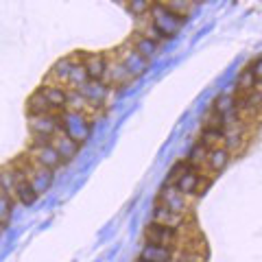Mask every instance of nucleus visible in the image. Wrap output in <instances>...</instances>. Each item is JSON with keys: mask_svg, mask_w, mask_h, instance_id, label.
<instances>
[{"mask_svg": "<svg viewBox=\"0 0 262 262\" xmlns=\"http://www.w3.org/2000/svg\"><path fill=\"white\" fill-rule=\"evenodd\" d=\"M92 127H94V122L90 120L85 114L72 112V110L61 112V131L70 138L72 142H77L79 146L90 140V136H92Z\"/></svg>", "mask_w": 262, "mask_h": 262, "instance_id": "nucleus-1", "label": "nucleus"}, {"mask_svg": "<svg viewBox=\"0 0 262 262\" xmlns=\"http://www.w3.org/2000/svg\"><path fill=\"white\" fill-rule=\"evenodd\" d=\"M149 20L155 29H158L160 33L166 39H170L175 35V33H179V29L184 27L186 18H179V15L170 13L166 7L160 5V3H151V11H149Z\"/></svg>", "mask_w": 262, "mask_h": 262, "instance_id": "nucleus-2", "label": "nucleus"}, {"mask_svg": "<svg viewBox=\"0 0 262 262\" xmlns=\"http://www.w3.org/2000/svg\"><path fill=\"white\" fill-rule=\"evenodd\" d=\"M112 53H114V59L120 61V66H122V68H125L134 79H138L140 75H144V70L149 68V61H146L144 57L138 55L127 42L122 44V46H118L116 51H112Z\"/></svg>", "mask_w": 262, "mask_h": 262, "instance_id": "nucleus-3", "label": "nucleus"}, {"mask_svg": "<svg viewBox=\"0 0 262 262\" xmlns=\"http://www.w3.org/2000/svg\"><path fill=\"white\" fill-rule=\"evenodd\" d=\"M27 155L37 164V166L51 170V173H55L57 168L63 166V162L59 160V155L55 153L51 142H48V144H33V142H29L27 144Z\"/></svg>", "mask_w": 262, "mask_h": 262, "instance_id": "nucleus-4", "label": "nucleus"}, {"mask_svg": "<svg viewBox=\"0 0 262 262\" xmlns=\"http://www.w3.org/2000/svg\"><path fill=\"white\" fill-rule=\"evenodd\" d=\"M179 227L173 225H162V223H151L144 227V241L151 245H164V247H175L179 241Z\"/></svg>", "mask_w": 262, "mask_h": 262, "instance_id": "nucleus-5", "label": "nucleus"}, {"mask_svg": "<svg viewBox=\"0 0 262 262\" xmlns=\"http://www.w3.org/2000/svg\"><path fill=\"white\" fill-rule=\"evenodd\" d=\"M81 66L85 68L88 77L92 81H103L107 72V55L105 53H90V51H77Z\"/></svg>", "mask_w": 262, "mask_h": 262, "instance_id": "nucleus-6", "label": "nucleus"}, {"mask_svg": "<svg viewBox=\"0 0 262 262\" xmlns=\"http://www.w3.org/2000/svg\"><path fill=\"white\" fill-rule=\"evenodd\" d=\"M61 129V114H46V116H37V118H29V131L35 138H51Z\"/></svg>", "mask_w": 262, "mask_h": 262, "instance_id": "nucleus-7", "label": "nucleus"}, {"mask_svg": "<svg viewBox=\"0 0 262 262\" xmlns=\"http://www.w3.org/2000/svg\"><path fill=\"white\" fill-rule=\"evenodd\" d=\"M37 92L44 96V101L51 105V110L61 114L68 107V88L66 85H57V83H42L37 88Z\"/></svg>", "mask_w": 262, "mask_h": 262, "instance_id": "nucleus-8", "label": "nucleus"}, {"mask_svg": "<svg viewBox=\"0 0 262 262\" xmlns=\"http://www.w3.org/2000/svg\"><path fill=\"white\" fill-rule=\"evenodd\" d=\"M7 166H9V164H7ZM13 177H15V184H13V201L15 203H22V206H33V203L37 201L39 194L33 190L29 177L24 175V173H20V170H13Z\"/></svg>", "mask_w": 262, "mask_h": 262, "instance_id": "nucleus-9", "label": "nucleus"}, {"mask_svg": "<svg viewBox=\"0 0 262 262\" xmlns=\"http://www.w3.org/2000/svg\"><path fill=\"white\" fill-rule=\"evenodd\" d=\"M158 201L162 203V206H166L170 212H175L177 216H186V212L190 210V206H188V196L177 192L175 186H164L160 190Z\"/></svg>", "mask_w": 262, "mask_h": 262, "instance_id": "nucleus-10", "label": "nucleus"}, {"mask_svg": "<svg viewBox=\"0 0 262 262\" xmlns=\"http://www.w3.org/2000/svg\"><path fill=\"white\" fill-rule=\"evenodd\" d=\"M79 63V57L77 53L72 55H66L61 57L59 61H55V66L51 68V72H48V79L44 81V83H57V85H66V81H68L70 72L75 70V66Z\"/></svg>", "mask_w": 262, "mask_h": 262, "instance_id": "nucleus-11", "label": "nucleus"}, {"mask_svg": "<svg viewBox=\"0 0 262 262\" xmlns=\"http://www.w3.org/2000/svg\"><path fill=\"white\" fill-rule=\"evenodd\" d=\"M31 160V158H29ZM27 177H29V182L33 186V190H35L37 194H44L48 192V188L53 186L55 182V173H51V170H46L42 166H37L35 162H29V170H27Z\"/></svg>", "mask_w": 262, "mask_h": 262, "instance_id": "nucleus-12", "label": "nucleus"}, {"mask_svg": "<svg viewBox=\"0 0 262 262\" xmlns=\"http://www.w3.org/2000/svg\"><path fill=\"white\" fill-rule=\"evenodd\" d=\"M51 146L55 149V153L59 155V160H61L63 164H68V162L75 160L77 155H79V149H81V146H79L77 142H72L61 129L51 138Z\"/></svg>", "mask_w": 262, "mask_h": 262, "instance_id": "nucleus-13", "label": "nucleus"}, {"mask_svg": "<svg viewBox=\"0 0 262 262\" xmlns=\"http://www.w3.org/2000/svg\"><path fill=\"white\" fill-rule=\"evenodd\" d=\"M75 92H79L90 105H105V101H107V96H110V88H107V83H103V81L90 79L85 85H81Z\"/></svg>", "mask_w": 262, "mask_h": 262, "instance_id": "nucleus-14", "label": "nucleus"}, {"mask_svg": "<svg viewBox=\"0 0 262 262\" xmlns=\"http://www.w3.org/2000/svg\"><path fill=\"white\" fill-rule=\"evenodd\" d=\"M229 162H232V153H229L225 146H216V149H210L208 151L206 168H208V173L214 177L219 173H223V170L229 166Z\"/></svg>", "mask_w": 262, "mask_h": 262, "instance_id": "nucleus-15", "label": "nucleus"}, {"mask_svg": "<svg viewBox=\"0 0 262 262\" xmlns=\"http://www.w3.org/2000/svg\"><path fill=\"white\" fill-rule=\"evenodd\" d=\"M138 258L144 260V262H173L175 260V247H164V245L146 243Z\"/></svg>", "mask_w": 262, "mask_h": 262, "instance_id": "nucleus-16", "label": "nucleus"}, {"mask_svg": "<svg viewBox=\"0 0 262 262\" xmlns=\"http://www.w3.org/2000/svg\"><path fill=\"white\" fill-rule=\"evenodd\" d=\"M199 177H201V170L199 168H192L188 166V170L177 179L173 184L177 192H182L184 196H196V186H199Z\"/></svg>", "mask_w": 262, "mask_h": 262, "instance_id": "nucleus-17", "label": "nucleus"}, {"mask_svg": "<svg viewBox=\"0 0 262 262\" xmlns=\"http://www.w3.org/2000/svg\"><path fill=\"white\" fill-rule=\"evenodd\" d=\"M127 44H129L131 48H134V51H136L138 55H140V57H144L146 61H149L151 57H153L155 53H158V44L151 42L149 37H144L142 33H138V31H136L129 39H127Z\"/></svg>", "mask_w": 262, "mask_h": 262, "instance_id": "nucleus-18", "label": "nucleus"}, {"mask_svg": "<svg viewBox=\"0 0 262 262\" xmlns=\"http://www.w3.org/2000/svg\"><path fill=\"white\" fill-rule=\"evenodd\" d=\"M225 136H227L225 127H210V125H203V129H201V140H199V142L206 146V149H216V146H223Z\"/></svg>", "mask_w": 262, "mask_h": 262, "instance_id": "nucleus-19", "label": "nucleus"}, {"mask_svg": "<svg viewBox=\"0 0 262 262\" xmlns=\"http://www.w3.org/2000/svg\"><path fill=\"white\" fill-rule=\"evenodd\" d=\"M24 110H27V116L29 118H37V116H46V114H55L51 110V105L44 101V96L39 94L37 90L27 98V105H24Z\"/></svg>", "mask_w": 262, "mask_h": 262, "instance_id": "nucleus-20", "label": "nucleus"}, {"mask_svg": "<svg viewBox=\"0 0 262 262\" xmlns=\"http://www.w3.org/2000/svg\"><path fill=\"white\" fill-rule=\"evenodd\" d=\"M182 221H184V216H177L175 212H170L166 206H162L160 201H155V208H153V223L179 227V225H182Z\"/></svg>", "mask_w": 262, "mask_h": 262, "instance_id": "nucleus-21", "label": "nucleus"}, {"mask_svg": "<svg viewBox=\"0 0 262 262\" xmlns=\"http://www.w3.org/2000/svg\"><path fill=\"white\" fill-rule=\"evenodd\" d=\"M208 151L210 149H206L201 142H196L190 151H188V158H184L186 162H188V166H192V168H203L206 166V160H208Z\"/></svg>", "mask_w": 262, "mask_h": 262, "instance_id": "nucleus-22", "label": "nucleus"}, {"mask_svg": "<svg viewBox=\"0 0 262 262\" xmlns=\"http://www.w3.org/2000/svg\"><path fill=\"white\" fill-rule=\"evenodd\" d=\"M90 81V77H88V72H85V68L81 66V61L75 66V70L70 72V77H68V81H66V88L68 90H79L81 85H85Z\"/></svg>", "mask_w": 262, "mask_h": 262, "instance_id": "nucleus-23", "label": "nucleus"}, {"mask_svg": "<svg viewBox=\"0 0 262 262\" xmlns=\"http://www.w3.org/2000/svg\"><path fill=\"white\" fill-rule=\"evenodd\" d=\"M236 88H238V96L251 94V92H256V90H258V83H256V79H253V75L249 72V68L241 72L238 81H236Z\"/></svg>", "mask_w": 262, "mask_h": 262, "instance_id": "nucleus-24", "label": "nucleus"}, {"mask_svg": "<svg viewBox=\"0 0 262 262\" xmlns=\"http://www.w3.org/2000/svg\"><path fill=\"white\" fill-rule=\"evenodd\" d=\"M13 206H15L13 196L0 192V225H3V227L9 225L11 214H13Z\"/></svg>", "mask_w": 262, "mask_h": 262, "instance_id": "nucleus-25", "label": "nucleus"}, {"mask_svg": "<svg viewBox=\"0 0 262 262\" xmlns=\"http://www.w3.org/2000/svg\"><path fill=\"white\" fill-rule=\"evenodd\" d=\"M125 9L134 15V18L140 22V20H144L146 15H149V11H151V3H146V0H138V3H129V5H125Z\"/></svg>", "mask_w": 262, "mask_h": 262, "instance_id": "nucleus-26", "label": "nucleus"}, {"mask_svg": "<svg viewBox=\"0 0 262 262\" xmlns=\"http://www.w3.org/2000/svg\"><path fill=\"white\" fill-rule=\"evenodd\" d=\"M188 170V162L186 160H177L173 166H170V170H168V177H166V186H173L179 177H182L184 173Z\"/></svg>", "mask_w": 262, "mask_h": 262, "instance_id": "nucleus-27", "label": "nucleus"}, {"mask_svg": "<svg viewBox=\"0 0 262 262\" xmlns=\"http://www.w3.org/2000/svg\"><path fill=\"white\" fill-rule=\"evenodd\" d=\"M164 7H166L170 13L179 15V18H188V11H190L194 5H190V3H164Z\"/></svg>", "mask_w": 262, "mask_h": 262, "instance_id": "nucleus-28", "label": "nucleus"}, {"mask_svg": "<svg viewBox=\"0 0 262 262\" xmlns=\"http://www.w3.org/2000/svg\"><path fill=\"white\" fill-rule=\"evenodd\" d=\"M212 182H214V177H212L210 173H201V177H199V186H196V196L206 194V192H208V188L212 186Z\"/></svg>", "mask_w": 262, "mask_h": 262, "instance_id": "nucleus-29", "label": "nucleus"}, {"mask_svg": "<svg viewBox=\"0 0 262 262\" xmlns=\"http://www.w3.org/2000/svg\"><path fill=\"white\" fill-rule=\"evenodd\" d=\"M206 256H199V253H190V251H182L179 256H175L173 262H203Z\"/></svg>", "mask_w": 262, "mask_h": 262, "instance_id": "nucleus-30", "label": "nucleus"}, {"mask_svg": "<svg viewBox=\"0 0 262 262\" xmlns=\"http://www.w3.org/2000/svg\"><path fill=\"white\" fill-rule=\"evenodd\" d=\"M249 72L253 75V79H256V83L260 85V83H262V57H258V59L253 61V66L249 68Z\"/></svg>", "mask_w": 262, "mask_h": 262, "instance_id": "nucleus-31", "label": "nucleus"}, {"mask_svg": "<svg viewBox=\"0 0 262 262\" xmlns=\"http://www.w3.org/2000/svg\"><path fill=\"white\" fill-rule=\"evenodd\" d=\"M3 232H5V227H3V225H0V234H3Z\"/></svg>", "mask_w": 262, "mask_h": 262, "instance_id": "nucleus-32", "label": "nucleus"}, {"mask_svg": "<svg viewBox=\"0 0 262 262\" xmlns=\"http://www.w3.org/2000/svg\"><path fill=\"white\" fill-rule=\"evenodd\" d=\"M136 262H144V260H140V258H136Z\"/></svg>", "mask_w": 262, "mask_h": 262, "instance_id": "nucleus-33", "label": "nucleus"}]
</instances>
